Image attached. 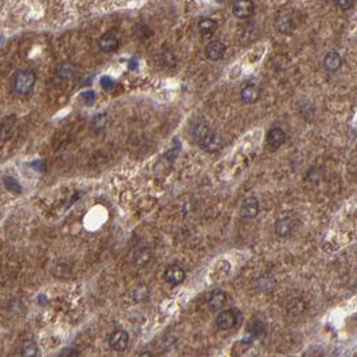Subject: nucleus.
I'll return each instance as SVG.
<instances>
[{"instance_id":"nucleus-13","label":"nucleus","mask_w":357,"mask_h":357,"mask_svg":"<svg viewBox=\"0 0 357 357\" xmlns=\"http://www.w3.org/2000/svg\"><path fill=\"white\" fill-rule=\"evenodd\" d=\"M305 309H306V303L301 298H292L287 302L286 310L290 316H294V317L301 316L302 313L305 312Z\"/></svg>"},{"instance_id":"nucleus-8","label":"nucleus","mask_w":357,"mask_h":357,"mask_svg":"<svg viewBox=\"0 0 357 357\" xmlns=\"http://www.w3.org/2000/svg\"><path fill=\"white\" fill-rule=\"evenodd\" d=\"M259 212V201L255 197H247L241 204V217L245 219H252Z\"/></svg>"},{"instance_id":"nucleus-18","label":"nucleus","mask_w":357,"mask_h":357,"mask_svg":"<svg viewBox=\"0 0 357 357\" xmlns=\"http://www.w3.org/2000/svg\"><path fill=\"white\" fill-rule=\"evenodd\" d=\"M227 300V296L224 292H215L212 293L210 298H208V306L211 310H219L220 307H223L224 302Z\"/></svg>"},{"instance_id":"nucleus-5","label":"nucleus","mask_w":357,"mask_h":357,"mask_svg":"<svg viewBox=\"0 0 357 357\" xmlns=\"http://www.w3.org/2000/svg\"><path fill=\"white\" fill-rule=\"evenodd\" d=\"M237 324V314L231 309L221 310L217 316V325L221 330H230Z\"/></svg>"},{"instance_id":"nucleus-10","label":"nucleus","mask_w":357,"mask_h":357,"mask_svg":"<svg viewBox=\"0 0 357 357\" xmlns=\"http://www.w3.org/2000/svg\"><path fill=\"white\" fill-rule=\"evenodd\" d=\"M259 97H261V89L257 85H254V83L246 85L241 91L242 101L246 102V104H254V102H257L259 100Z\"/></svg>"},{"instance_id":"nucleus-28","label":"nucleus","mask_w":357,"mask_h":357,"mask_svg":"<svg viewBox=\"0 0 357 357\" xmlns=\"http://www.w3.org/2000/svg\"><path fill=\"white\" fill-rule=\"evenodd\" d=\"M138 357H155V355L152 352H142Z\"/></svg>"},{"instance_id":"nucleus-24","label":"nucleus","mask_w":357,"mask_h":357,"mask_svg":"<svg viewBox=\"0 0 357 357\" xmlns=\"http://www.w3.org/2000/svg\"><path fill=\"white\" fill-rule=\"evenodd\" d=\"M59 357H80V353L74 348H66L59 353Z\"/></svg>"},{"instance_id":"nucleus-23","label":"nucleus","mask_w":357,"mask_h":357,"mask_svg":"<svg viewBox=\"0 0 357 357\" xmlns=\"http://www.w3.org/2000/svg\"><path fill=\"white\" fill-rule=\"evenodd\" d=\"M277 27L279 32H289L293 28V20L290 18H282L281 20H278Z\"/></svg>"},{"instance_id":"nucleus-25","label":"nucleus","mask_w":357,"mask_h":357,"mask_svg":"<svg viewBox=\"0 0 357 357\" xmlns=\"http://www.w3.org/2000/svg\"><path fill=\"white\" fill-rule=\"evenodd\" d=\"M101 85H102V87L106 89V90H110L111 87L116 85V83H114V81L111 80L110 77H104V78L101 80Z\"/></svg>"},{"instance_id":"nucleus-26","label":"nucleus","mask_w":357,"mask_h":357,"mask_svg":"<svg viewBox=\"0 0 357 357\" xmlns=\"http://www.w3.org/2000/svg\"><path fill=\"white\" fill-rule=\"evenodd\" d=\"M337 1V5L341 8V10L347 11L349 8H352L353 3H355V0H336Z\"/></svg>"},{"instance_id":"nucleus-11","label":"nucleus","mask_w":357,"mask_h":357,"mask_svg":"<svg viewBox=\"0 0 357 357\" xmlns=\"http://www.w3.org/2000/svg\"><path fill=\"white\" fill-rule=\"evenodd\" d=\"M98 47L104 53H113L118 49V39L113 34H104L98 39Z\"/></svg>"},{"instance_id":"nucleus-14","label":"nucleus","mask_w":357,"mask_h":357,"mask_svg":"<svg viewBox=\"0 0 357 357\" xmlns=\"http://www.w3.org/2000/svg\"><path fill=\"white\" fill-rule=\"evenodd\" d=\"M275 234L278 237H287L293 230V220L290 218H282L275 223Z\"/></svg>"},{"instance_id":"nucleus-15","label":"nucleus","mask_w":357,"mask_h":357,"mask_svg":"<svg viewBox=\"0 0 357 357\" xmlns=\"http://www.w3.org/2000/svg\"><path fill=\"white\" fill-rule=\"evenodd\" d=\"M197 28H199V31L201 32V35L210 36L217 31L218 23L214 19H211V18H204V19H201L200 22H199Z\"/></svg>"},{"instance_id":"nucleus-16","label":"nucleus","mask_w":357,"mask_h":357,"mask_svg":"<svg viewBox=\"0 0 357 357\" xmlns=\"http://www.w3.org/2000/svg\"><path fill=\"white\" fill-rule=\"evenodd\" d=\"M151 248H148V247H140V248H137L136 251H135L133 261L136 263V266H144V265H146L148 262L151 261Z\"/></svg>"},{"instance_id":"nucleus-20","label":"nucleus","mask_w":357,"mask_h":357,"mask_svg":"<svg viewBox=\"0 0 357 357\" xmlns=\"http://www.w3.org/2000/svg\"><path fill=\"white\" fill-rule=\"evenodd\" d=\"M74 71H76L74 65H73L71 62H65V63H62V65L59 66V69H58V76H59V78L66 80V78H70V77L74 74Z\"/></svg>"},{"instance_id":"nucleus-6","label":"nucleus","mask_w":357,"mask_h":357,"mask_svg":"<svg viewBox=\"0 0 357 357\" xmlns=\"http://www.w3.org/2000/svg\"><path fill=\"white\" fill-rule=\"evenodd\" d=\"M164 279L169 285H179L186 279V272L179 265H171L166 267V270L164 272Z\"/></svg>"},{"instance_id":"nucleus-19","label":"nucleus","mask_w":357,"mask_h":357,"mask_svg":"<svg viewBox=\"0 0 357 357\" xmlns=\"http://www.w3.org/2000/svg\"><path fill=\"white\" fill-rule=\"evenodd\" d=\"M38 345L34 340H25L22 344V357H36Z\"/></svg>"},{"instance_id":"nucleus-2","label":"nucleus","mask_w":357,"mask_h":357,"mask_svg":"<svg viewBox=\"0 0 357 357\" xmlns=\"http://www.w3.org/2000/svg\"><path fill=\"white\" fill-rule=\"evenodd\" d=\"M36 76L35 73L30 69L18 71L14 78V89L19 96H27L30 94L32 87L35 85Z\"/></svg>"},{"instance_id":"nucleus-1","label":"nucleus","mask_w":357,"mask_h":357,"mask_svg":"<svg viewBox=\"0 0 357 357\" xmlns=\"http://www.w3.org/2000/svg\"><path fill=\"white\" fill-rule=\"evenodd\" d=\"M195 140L207 152H218L221 148V137L207 125H197L193 131Z\"/></svg>"},{"instance_id":"nucleus-3","label":"nucleus","mask_w":357,"mask_h":357,"mask_svg":"<svg viewBox=\"0 0 357 357\" xmlns=\"http://www.w3.org/2000/svg\"><path fill=\"white\" fill-rule=\"evenodd\" d=\"M109 345L111 347L113 351H117V352H122L125 351L128 345H129V334L125 330H114L109 336Z\"/></svg>"},{"instance_id":"nucleus-27","label":"nucleus","mask_w":357,"mask_h":357,"mask_svg":"<svg viewBox=\"0 0 357 357\" xmlns=\"http://www.w3.org/2000/svg\"><path fill=\"white\" fill-rule=\"evenodd\" d=\"M82 98H83V101H85L86 104H93V102L96 101V93L91 90L86 91V93L82 94Z\"/></svg>"},{"instance_id":"nucleus-12","label":"nucleus","mask_w":357,"mask_h":357,"mask_svg":"<svg viewBox=\"0 0 357 357\" xmlns=\"http://www.w3.org/2000/svg\"><path fill=\"white\" fill-rule=\"evenodd\" d=\"M263 332H265V324L259 320H252L247 327V334L246 337L243 338V342H250L252 338L261 336Z\"/></svg>"},{"instance_id":"nucleus-21","label":"nucleus","mask_w":357,"mask_h":357,"mask_svg":"<svg viewBox=\"0 0 357 357\" xmlns=\"http://www.w3.org/2000/svg\"><path fill=\"white\" fill-rule=\"evenodd\" d=\"M132 296H133V300L136 302H141L146 300V298L149 297V290H148V287L144 286V285H141V286L136 287L133 293H132Z\"/></svg>"},{"instance_id":"nucleus-22","label":"nucleus","mask_w":357,"mask_h":357,"mask_svg":"<svg viewBox=\"0 0 357 357\" xmlns=\"http://www.w3.org/2000/svg\"><path fill=\"white\" fill-rule=\"evenodd\" d=\"M3 181H4L5 188H7V190H10L11 192H15V193H19V192H22V187H20L19 183H18L14 177L4 176Z\"/></svg>"},{"instance_id":"nucleus-17","label":"nucleus","mask_w":357,"mask_h":357,"mask_svg":"<svg viewBox=\"0 0 357 357\" xmlns=\"http://www.w3.org/2000/svg\"><path fill=\"white\" fill-rule=\"evenodd\" d=\"M341 66V58L338 55L337 53L334 51H330L329 54H327V56L324 58V67L327 69L328 71H336L337 69H340Z\"/></svg>"},{"instance_id":"nucleus-9","label":"nucleus","mask_w":357,"mask_h":357,"mask_svg":"<svg viewBox=\"0 0 357 357\" xmlns=\"http://www.w3.org/2000/svg\"><path fill=\"white\" fill-rule=\"evenodd\" d=\"M226 54V46L219 40H214L206 47V56L210 60H219Z\"/></svg>"},{"instance_id":"nucleus-7","label":"nucleus","mask_w":357,"mask_h":357,"mask_svg":"<svg viewBox=\"0 0 357 357\" xmlns=\"http://www.w3.org/2000/svg\"><path fill=\"white\" fill-rule=\"evenodd\" d=\"M286 141V135L285 132L282 131L281 128H273L267 133V146L272 149V151H277L278 148H281L283 145V142Z\"/></svg>"},{"instance_id":"nucleus-4","label":"nucleus","mask_w":357,"mask_h":357,"mask_svg":"<svg viewBox=\"0 0 357 357\" xmlns=\"http://www.w3.org/2000/svg\"><path fill=\"white\" fill-rule=\"evenodd\" d=\"M255 5L252 0H237L232 5V12L234 15L239 19H247L254 14Z\"/></svg>"}]
</instances>
